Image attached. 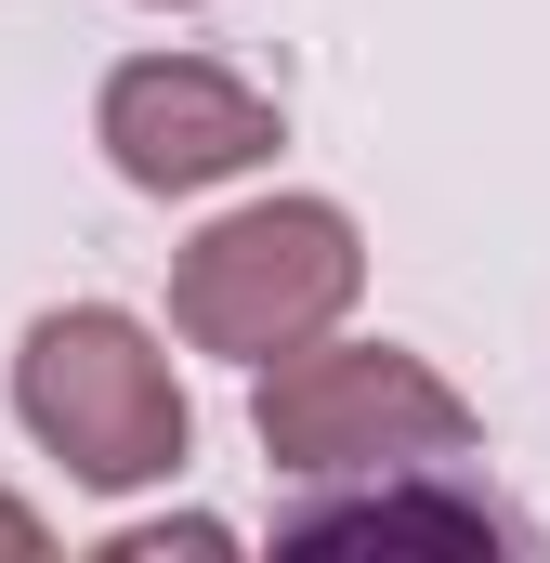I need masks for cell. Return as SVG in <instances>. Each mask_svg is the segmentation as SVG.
Listing matches in <instances>:
<instances>
[{
	"label": "cell",
	"instance_id": "cell-1",
	"mask_svg": "<svg viewBox=\"0 0 550 563\" xmlns=\"http://www.w3.org/2000/svg\"><path fill=\"white\" fill-rule=\"evenodd\" d=\"M250 432L288 485H354V472H432V459H472V394L407 354V341H301L275 354Z\"/></svg>",
	"mask_w": 550,
	"mask_h": 563
},
{
	"label": "cell",
	"instance_id": "cell-2",
	"mask_svg": "<svg viewBox=\"0 0 550 563\" xmlns=\"http://www.w3.org/2000/svg\"><path fill=\"white\" fill-rule=\"evenodd\" d=\"M13 420L40 432V459H66V485H92V498L170 485L184 445H197L170 354L144 341L119 301H66V314L26 328V354H13Z\"/></svg>",
	"mask_w": 550,
	"mask_h": 563
},
{
	"label": "cell",
	"instance_id": "cell-3",
	"mask_svg": "<svg viewBox=\"0 0 550 563\" xmlns=\"http://www.w3.org/2000/svg\"><path fill=\"white\" fill-rule=\"evenodd\" d=\"M367 288V250H354V210L328 197H250L223 210L210 236H184L170 263V328L197 354H237V367H275L301 341H328Z\"/></svg>",
	"mask_w": 550,
	"mask_h": 563
},
{
	"label": "cell",
	"instance_id": "cell-4",
	"mask_svg": "<svg viewBox=\"0 0 550 563\" xmlns=\"http://www.w3.org/2000/svg\"><path fill=\"white\" fill-rule=\"evenodd\" d=\"M92 132L119 157V184H144V197H210V184H237V170L275 157V106L250 79H223L210 53H132L106 79Z\"/></svg>",
	"mask_w": 550,
	"mask_h": 563
},
{
	"label": "cell",
	"instance_id": "cell-5",
	"mask_svg": "<svg viewBox=\"0 0 550 563\" xmlns=\"http://www.w3.org/2000/svg\"><path fill=\"white\" fill-rule=\"evenodd\" d=\"M275 551H512V511L459 485V459L432 472H354V485H301L275 511Z\"/></svg>",
	"mask_w": 550,
	"mask_h": 563
},
{
	"label": "cell",
	"instance_id": "cell-6",
	"mask_svg": "<svg viewBox=\"0 0 550 563\" xmlns=\"http://www.w3.org/2000/svg\"><path fill=\"white\" fill-rule=\"evenodd\" d=\"M106 551H119V563H157V551H237V525H210V511H184V525H119Z\"/></svg>",
	"mask_w": 550,
	"mask_h": 563
},
{
	"label": "cell",
	"instance_id": "cell-7",
	"mask_svg": "<svg viewBox=\"0 0 550 563\" xmlns=\"http://www.w3.org/2000/svg\"><path fill=\"white\" fill-rule=\"evenodd\" d=\"M40 538H53V525H40L26 498H0V551H40Z\"/></svg>",
	"mask_w": 550,
	"mask_h": 563
}]
</instances>
